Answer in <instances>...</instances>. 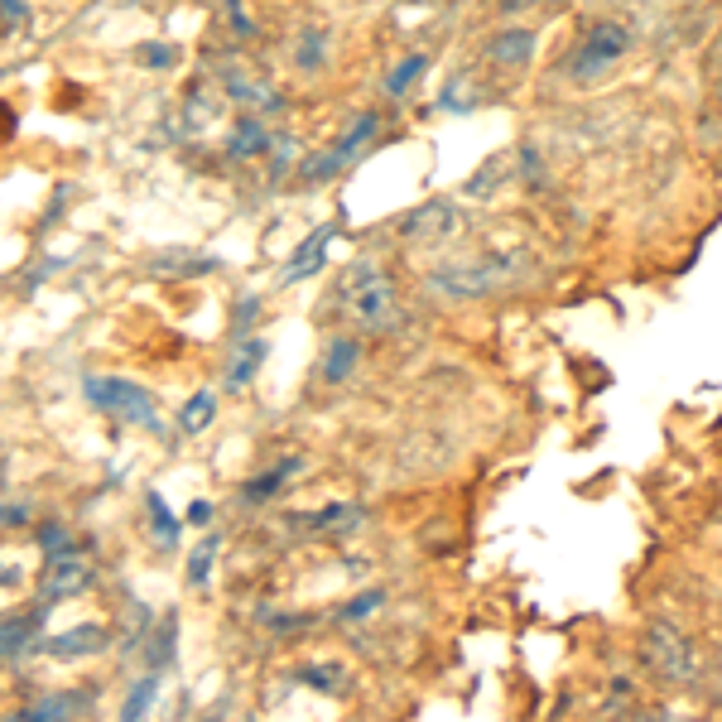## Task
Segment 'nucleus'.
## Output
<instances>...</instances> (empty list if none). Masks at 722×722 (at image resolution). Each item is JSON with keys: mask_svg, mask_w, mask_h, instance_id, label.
I'll return each mask as SVG.
<instances>
[{"mask_svg": "<svg viewBox=\"0 0 722 722\" xmlns=\"http://www.w3.org/2000/svg\"><path fill=\"white\" fill-rule=\"evenodd\" d=\"M631 49V29L616 25V20H598L583 39H578V49L568 53V68H574L578 77H592V73H607V68Z\"/></svg>", "mask_w": 722, "mask_h": 722, "instance_id": "3", "label": "nucleus"}, {"mask_svg": "<svg viewBox=\"0 0 722 722\" xmlns=\"http://www.w3.org/2000/svg\"><path fill=\"white\" fill-rule=\"evenodd\" d=\"M534 53V34L530 29H501V39L492 44V58H501V63H530Z\"/></svg>", "mask_w": 722, "mask_h": 722, "instance_id": "14", "label": "nucleus"}, {"mask_svg": "<svg viewBox=\"0 0 722 722\" xmlns=\"http://www.w3.org/2000/svg\"><path fill=\"white\" fill-rule=\"evenodd\" d=\"M189 520H193V526H207V520H213V506H207V501H193V506H189Z\"/></svg>", "mask_w": 722, "mask_h": 722, "instance_id": "27", "label": "nucleus"}, {"mask_svg": "<svg viewBox=\"0 0 722 722\" xmlns=\"http://www.w3.org/2000/svg\"><path fill=\"white\" fill-rule=\"evenodd\" d=\"M77 708V698H44V703H34L29 713H20V718H63V713H73Z\"/></svg>", "mask_w": 722, "mask_h": 722, "instance_id": "24", "label": "nucleus"}, {"mask_svg": "<svg viewBox=\"0 0 722 722\" xmlns=\"http://www.w3.org/2000/svg\"><path fill=\"white\" fill-rule=\"evenodd\" d=\"M323 49H328V39H323V29H304V34H299L294 63H299V68H318V63H323Z\"/></svg>", "mask_w": 722, "mask_h": 722, "instance_id": "20", "label": "nucleus"}, {"mask_svg": "<svg viewBox=\"0 0 722 722\" xmlns=\"http://www.w3.org/2000/svg\"><path fill=\"white\" fill-rule=\"evenodd\" d=\"M328 241H333V227H318L313 237L304 241V246L294 251V261L285 265V279H304V275H313V270H323V261H328Z\"/></svg>", "mask_w": 722, "mask_h": 722, "instance_id": "9", "label": "nucleus"}, {"mask_svg": "<svg viewBox=\"0 0 722 722\" xmlns=\"http://www.w3.org/2000/svg\"><path fill=\"white\" fill-rule=\"evenodd\" d=\"M44 612H49V602L39 607V616L0 622V655H20V650H29V646H34V636H39V626H44Z\"/></svg>", "mask_w": 722, "mask_h": 722, "instance_id": "10", "label": "nucleus"}, {"mask_svg": "<svg viewBox=\"0 0 722 722\" xmlns=\"http://www.w3.org/2000/svg\"><path fill=\"white\" fill-rule=\"evenodd\" d=\"M39 544H44V554H63V550H73V534H68L63 526H44Z\"/></svg>", "mask_w": 722, "mask_h": 722, "instance_id": "25", "label": "nucleus"}, {"mask_svg": "<svg viewBox=\"0 0 722 722\" xmlns=\"http://www.w3.org/2000/svg\"><path fill=\"white\" fill-rule=\"evenodd\" d=\"M424 68H429V58H424V53H410V58H405V63H400V68H395V73L386 77V92H390V97H400V92L410 87L419 73H424Z\"/></svg>", "mask_w": 722, "mask_h": 722, "instance_id": "19", "label": "nucleus"}, {"mask_svg": "<svg viewBox=\"0 0 722 722\" xmlns=\"http://www.w3.org/2000/svg\"><path fill=\"white\" fill-rule=\"evenodd\" d=\"M352 366H357V342H352V337H333V342H328V357H323V376H328L333 386H337V381L352 376Z\"/></svg>", "mask_w": 722, "mask_h": 722, "instance_id": "15", "label": "nucleus"}, {"mask_svg": "<svg viewBox=\"0 0 722 722\" xmlns=\"http://www.w3.org/2000/svg\"><path fill=\"white\" fill-rule=\"evenodd\" d=\"M87 583H92V564L77 554V544L63 554H49V564H44V598H49V607L63 598H77Z\"/></svg>", "mask_w": 722, "mask_h": 722, "instance_id": "5", "label": "nucleus"}, {"mask_svg": "<svg viewBox=\"0 0 722 722\" xmlns=\"http://www.w3.org/2000/svg\"><path fill=\"white\" fill-rule=\"evenodd\" d=\"M155 694H159V679L155 674H145V679L131 689V698H125V708H121V718H140L149 703H155Z\"/></svg>", "mask_w": 722, "mask_h": 722, "instance_id": "21", "label": "nucleus"}, {"mask_svg": "<svg viewBox=\"0 0 722 722\" xmlns=\"http://www.w3.org/2000/svg\"><path fill=\"white\" fill-rule=\"evenodd\" d=\"M506 275H510V270H506L501 261H486V265H453V270L438 275V289L477 299V294H492V289H496Z\"/></svg>", "mask_w": 722, "mask_h": 722, "instance_id": "6", "label": "nucleus"}, {"mask_svg": "<svg viewBox=\"0 0 722 722\" xmlns=\"http://www.w3.org/2000/svg\"><path fill=\"white\" fill-rule=\"evenodd\" d=\"M213 558H217V534H207V540L197 544V554L189 558V583L193 588L207 583V574H213Z\"/></svg>", "mask_w": 722, "mask_h": 722, "instance_id": "18", "label": "nucleus"}, {"mask_svg": "<svg viewBox=\"0 0 722 722\" xmlns=\"http://www.w3.org/2000/svg\"><path fill=\"white\" fill-rule=\"evenodd\" d=\"M458 222L448 217V203H434V207H424V213H414L410 222H405V231L410 237H434V231H453Z\"/></svg>", "mask_w": 722, "mask_h": 722, "instance_id": "17", "label": "nucleus"}, {"mask_svg": "<svg viewBox=\"0 0 722 722\" xmlns=\"http://www.w3.org/2000/svg\"><path fill=\"white\" fill-rule=\"evenodd\" d=\"M506 5H540V0H506Z\"/></svg>", "mask_w": 722, "mask_h": 722, "instance_id": "28", "label": "nucleus"}, {"mask_svg": "<svg viewBox=\"0 0 722 722\" xmlns=\"http://www.w3.org/2000/svg\"><path fill=\"white\" fill-rule=\"evenodd\" d=\"M261 361H265V342H261V337H246V342H241V352H237V361L227 366V386L231 390H246L251 381H255V366H261Z\"/></svg>", "mask_w": 722, "mask_h": 722, "instance_id": "11", "label": "nucleus"}, {"mask_svg": "<svg viewBox=\"0 0 722 722\" xmlns=\"http://www.w3.org/2000/svg\"><path fill=\"white\" fill-rule=\"evenodd\" d=\"M87 400L97 405L101 414L121 419V424H131V429H145V434H159V429H165V419H159V400L145 386H135V381L92 376L87 381Z\"/></svg>", "mask_w": 722, "mask_h": 722, "instance_id": "2", "label": "nucleus"}, {"mask_svg": "<svg viewBox=\"0 0 722 722\" xmlns=\"http://www.w3.org/2000/svg\"><path fill=\"white\" fill-rule=\"evenodd\" d=\"M386 602V592H361V598H352V607H342V622H361V616H371Z\"/></svg>", "mask_w": 722, "mask_h": 722, "instance_id": "23", "label": "nucleus"}, {"mask_svg": "<svg viewBox=\"0 0 722 722\" xmlns=\"http://www.w3.org/2000/svg\"><path fill=\"white\" fill-rule=\"evenodd\" d=\"M352 520H361V510L357 506H328V510H318V516H313L309 520V526L313 530H352Z\"/></svg>", "mask_w": 722, "mask_h": 722, "instance_id": "22", "label": "nucleus"}, {"mask_svg": "<svg viewBox=\"0 0 722 722\" xmlns=\"http://www.w3.org/2000/svg\"><path fill=\"white\" fill-rule=\"evenodd\" d=\"M44 650H49L53 660H83V655H97V650H107V626L87 622V626H77V631H63V636L44 640Z\"/></svg>", "mask_w": 722, "mask_h": 722, "instance_id": "7", "label": "nucleus"}, {"mask_svg": "<svg viewBox=\"0 0 722 722\" xmlns=\"http://www.w3.org/2000/svg\"><path fill=\"white\" fill-rule=\"evenodd\" d=\"M145 506H149V520H155V540L165 544V550H173V544H179V520L169 516V506H165V496L159 492H145Z\"/></svg>", "mask_w": 722, "mask_h": 722, "instance_id": "16", "label": "nucleus"}, {"mask_svg": "<svg viewBox=\"0 0 722 722\" xmlns=\"http://www.w3.org/2000/svg\"><path fill=\"white\" fill-rule=\"evenodd\" d=\"M227 149H231V159H251V155H261V149H270V131L261 125V116H241V121L231 125Z\"/></svg>", "mask_w": 722, "mask_h": 722, "instance_id": "8", "label": "nucleus"}, {"mask_svg": "<svg viewBox=\"0 0 722 722\" xmlns=\"http://www.w3.org/2000/svg\"><path fill=\"white\" fill-rule=\"evenodd\" d=\"M29 510L25 506H0V526H25Z\"/></svg>", "mask_w": 722, "mask_h": 722, "instance_id": "26", "label": "nucleus"}, {"mask_svg": "<svg viewBox=\"0 0 722 722\" xmlns=\"http://www.w3.org/2000/svg\"><path fill=\"white\" fill-rule=\"evenodd\" d=\"M337 304H342L347 323L361 333H386L400 318V294H395L390 275H381L376 265H357L337 289Z\"/></svg>", "mask_w": 722, "mask_h": 722, "instance_id": "1", "label": "nucleus"}, {"mask_svg": "<svg viewBox=\"0 0 722 722\" xmlns=\"http://www.w3.org/2000/svg\"><path fill=\"white\" fill-rule=\"evenodd\" d=\"M155 270H165V275H207V270H217V255L165 251V255H155Z\"/></svg>", "mask_w": 722, "mask_h": 722, "instance_id": "12", "label": "nucleus"}, {"mask_svg": "<svg viewBox=\"0 0 722 722\" xmlns=\"http://www.w3.org/2000/svg\"><path fill=\"white\" fill-rule=\"evenodd\" d=\"M646 655H650V665H655L660 679H670V684H694L698 679V655H694V646L684 640L679 631H674L670 622H655L646 631Z\"/></svg>", "mask_w": 722, "mask_h": 722, "instance_id": "4", "label": "nucleus"}, {"mask_svg": "<svg viewBox=\"0 0 722 722\" xmlns=\"http://www.w3.org/2000/svg\"><path fill=\"white\" fill-rule=\"evenodd\" d=\"M217 419V395H207V390H197L193 400H183V410H179V429L183 434H203L207 424Z\"/></svg>", "mask_w": 722, "mask_h": 722, "instance_id": "13", "label": "nucleus"}]
</instances>
